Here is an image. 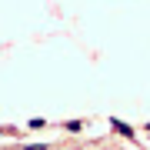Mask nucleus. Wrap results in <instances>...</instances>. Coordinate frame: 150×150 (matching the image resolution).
Wrapping results in <instances>:
<instances>
[{
    "mask_svg": "<svg viewBox=\"0 0 150 150\" xmlns=\"http://www.w3.org/2000/svg\"><path fill=\"white\" fill-rule=\"evenodd\" d=\"M147 134H150V123H147Z\"/></svg>",
    "mask_w": 150,
    "mask_h": 150,
    "instance_id": "obj_3",
    "label": "nucleus"
},
{
    "mask_svg": "<svg viewBox=\"0 0 150 150\" xmlns=\"http://www.w3.org/2000/svg\"><path fill=\"white\" fill-rule=\"evenodd\" d=\"M110 130H117L120 137L134 140V127H130V123H123V120H117V117H110Z\"/></svg>",
    "mask_w": 150,
    "mask_h": 150,
    "instance_id": "obj_1",
    "label": "nucleus"
},
{
    "mask_svg": "<svg viewBox=\"0 0 150 150\" xmlns=\"http://www.w3.org/2000/svg\"><path fill=\"white\" fill-rule=\"evenodd\" d=\"M27 127H30V130H40V127H47V120H43V117H30Z\"/></svg>",
    "mask_w": 150,
    "mask_h": 150,
    "instance_id": "obj_2",
    "label": "nucleus"
}]
</instances>
